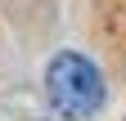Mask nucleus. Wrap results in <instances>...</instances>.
<instances>
[{
	"label": "nucleus",
	"instance_id": "1",
	"mask_svg": "<svg viewBox=\"0 0 126 121\" xmlns=\"http://www.w3.org/2000/svg\"><path fill=\"white\" fill-rule=\"evenodd\" d=\"M45 94H50V103L72 117V121H90L94 112L104 108L108 99V85L99 76V67L90 63L86 54H54L50 67H45Z\"/></svg>",
	"mask_w": 126,
	"mask_h": 121
}]
</instances>
